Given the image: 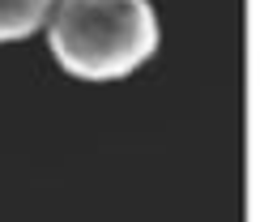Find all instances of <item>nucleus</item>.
Masks as SVG:
<instances>
[{
	"label": "nucleus",
	"mask_w": 260,
	"mask_h": 222,
	"mask_svg": "<svg viewBox=\"0 0 260 222\" xmlns=\"http://www.w3.org/2000/svg\"><path fill=\"white\" fill-rule=\"evenodd\" d=\"M47 51L69 77L120 81L154 60L162 26L149 0H56L47 17Z\"/></svg>",
	"instance_id": "nucleus-1"
},
{
	"label": "nucleus",
	"mask_w": 260,
	"mask_h": 222,
	"mask_svg": "<svg viewBox=\"0 0 260 222\" xmlns=\"http://www.w3.org/2000/svg\"><path fill=\"white\" fill-rule=\"evenodd\" d=\"M56 0H0V43H21L47 26Z\"/></svg>",
	"instance_id": "nucleus-2"
}]
</instances>
